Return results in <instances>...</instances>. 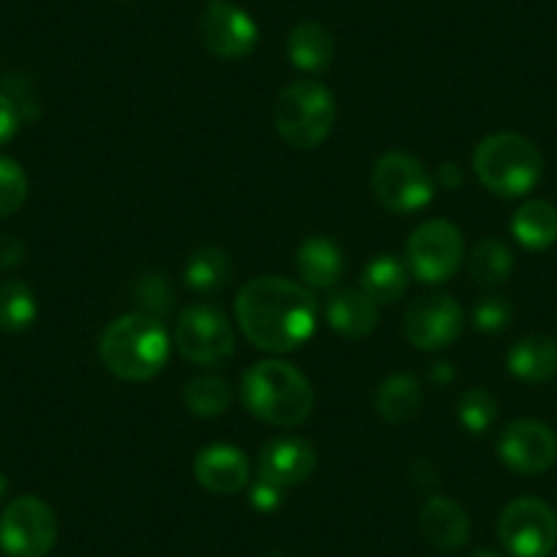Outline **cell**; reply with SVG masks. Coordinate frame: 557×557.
Listing matches in <instances>:
<instances>
[{"label": "cell", "mask_w": 557, "mask_h": 557, "mask_svg": "<svg viewBox=\"0 0 557 557\" xmlns=\"http://www.w3.org/2000/svg\"><path fill=\"white\" fill-rule=\"evenodd\" d=\"M235 314L251 345L265 352H290L312 336L318 298L290 278L260 276L240 287Z\"/></svg>", "instance_id": "cell-1"}, {"label": "cell", "mask_w": 557, "mask_h": 557, "mask_svg": "<svg viewBox=\"0 0 557 557\" xmlns=\"http://www.w3.org/2000/svg\"><path fill=\"white\" fill-rule=\"evenodd\" d=\"M240 399L251 416L282 430L301 426L314 410V391L307 374L278 358L255 363L244 374Z\"/></svg>", "instance_id": "cell-2"}, {"label": "cell", "mask_w": 557, "mask_h": 557, "mask_svg": "<svg viewBox=\"0 0 557 557\" xmlns=\"http://www.w3.org/2000/svg\"><path fill=\"white\" fill-rule=\"evenodd\" d=\"M99 356L115 377L128 383L157 377L170 358V336L162 320L123 314L101 334Z\"/></svg>", "instance_id": "cell-3"}, {"label": "cell", "mask_w": 557, "mask_h": 557, "mask_svg": "<svg viewBox=\"0 0 557 557\" xmlns=\"http://www.w3.org/2000/svg\"><path fill=\"white\" fill-rule=\"evenodd\" d=\"M473 168L481 184L497 197H522L539 186L544 157L528 137L513 132L490 134L473 153Z\"/></svg>", "instance_id": "cell-4"}, {"label": "cell", "mask_w": 557, "mask_h": 557, "mask_svg": "<svg viewBox=\"0 0 557 557\" xmlns=\"http://www.w3.org/2000/svg\"><path fill=\"white\" fill-rule=\"evenodd\" d=\"M336 121V101L325 85L314 79H296L278 94L273 104V123L278 137L298 151H312L331 134Z\"/></svg>", "instance_id": "cell-5"}, {"label": "cell", "mask_w": 557, "mask_h": 557, "mask_svg": "<svg viewBox=\"0 0 557 557\" xmlns=\"http://www.w3.org/2000/svg\"><path fill=\"white\" fill-rule=\"evenodd\" d=\"M372 191L385 211H421L435 200V175L412 153L391 151L374 162Z\"/></svg>", "instance_id": "cell-6"}, {"label": "cell", "mask_w": 557, "mask_h": 557, "mask_svg": "<svg viewBox=\"0 0 557 557\" xmlns=\"http://www.w3.org/2000/svg\"><path fill=\"white\" fill-rule=\"evenodd\" d=\"M407 268L424 285H441L457 273L465 257L462 230L446 219H430L418 224L407 240Z\"/></svg>", "instance_id": "cell-7"}, {"label": "cell", "mask_w": 557, "mask_h": 557, "mask_svg": "<svg viewBox=\"0 0 557 557\" xmlns=\"http://www.w3.org/2000/svg\"><path fill=\"white\" fill-rule=\"evenodd\" d=\"M175 345L181 356L197 367H222L235 352L233 325L219 307L195 304L181 312L175 325Z\"/></svg>", "instance_id": "cell-8"}, {"label": "cell", "mask_w": 557, "mask_h": 557, "mask_svg": "<svg viewBox=\"0 0 557 557\" xmlns=\"http://www.w3.org/2000/svg\"><path fill=\"white\" fill-rule=\"evenodd\" d=\"M55 541V511L41 497H17L0 517V549L9 557H47Z\"/></svg>", "instance_id": "cell-9"}, {"label": "cell", "mask_w": 557, "mask_h": 557, "mask_svg": "<svg viewBox=\"0 0 557 557\" xmlns=\"http://www.w3.org/2000/svg\"><path fill=\"white\" fill-rule=\"evenodd\" d=\"M497 535L513 557H549L557 544V513L539 497H519L503 508Z\"/></svg>", "instance_id": "cell-10"}, {"label": "cell", "mask_w": 557, "mask_h": 557, "mask_svg": "<svg viewBox=\"0 0 557 557\" xmlns=\"http://www.w3.org/2000/svg\"><path fill=\"white\" fill-rule=\"evenodd\" d=\"M200 39L211 55L222 61H240L255 52L260 28L230 0H206L200 14Z\"/></svg>", "instance_id": "cell-11"}, {"label": "cell", "mask_w": 557, "mask_h": 557, "mask_svg": "<svg viewBox=\"0 0 557 557\" xmlns=\"http://www.w3.org/2000/svg\"><path fill=\"white\" fill-rule=\"evenodd\" d=\"M465 314L446 293L421 296L405 312V336L418 350H443L462 334Z\"/></svg>", "instance_id": "cell-12"}, {"label": "cell", "mask_w": 557, "mask_h": 557, "mask_svg": "<svg viewBox=\"0 0 557 557\" xmlns=\"http://www.w3.org/2000/svg\"><path fill=\"white\" fill-rule=\"evenodd\" d=\"M500 459L522 475H539L557 459V437L541 421L522 418L506 426L500 435Z\"/></svg>", "instance_id": "cell-13"}, {"label": "cell", "mask_w": 557, "mask_h": 557, "mask_svg": "<svg viewBox=\"0 0 557 557\" xmlns=\"http://www.w3.org/2000/svg\"><path fill=\"white\" fill-rule=\"evenodd\" d=\"M318 470V451L304 437H276L260 451V475L278 486H298Z\"/></svg>", "instance_id": "cell-14"}, {"label": "cell", "mask_w": 557, "mask_h": 557, "mask_svg": "<svg viewBox=\"0 0 557 557\" xmlns=\"http://www.w3.org/2000/svg\"><path fill=\"white\" fill-rule=\"evenodd\" d=\"M195 479L213 495H235L249 484L251 465L240 448L213 443L195 457Z\"/></svg>", "instance_id": "cell-15"}, {"label": "cell", "mask_w": 557, "mask_h": 557, "mask_svg": "<svg viewBox=\"0 0 557 557\" xmlns=\"http://www.w3.org/2000/svg\"><path fill=\"white\" fill-rule=\"evenodd\" d=\"M421 533L435 549L457 552L470 541V517L457 500L443 495H432L421 508Z\"/></svg>", "instance_id": "cell-16"}, {"label": "cell", "mask_w": 557, "mask_h": 557, "mask_svg": "<svg viewBox=\"0 0 557 557\" xmlns=\"http://www.w3.org/2000/svg\"><path fill=\"white\" fill-rule=\"evenodd\" d=\"M296 265L304 285L312 287V290H331V287L339 285L342 273H345V255L331 238L312 235L298 249Z\"/></svg>", "instance_id": "cell-17"}, {"label": "cell", "mask_w": 557, "mask_h": 557, "mask_svg": "<svg viewBox=\"0 0 557 557\" xmlns=\"http://www.w3.org/2000/svg\"><path fill=\"white\" fill-rule=\"evenodd\" d=\"M325 320L336 334L361 339L377 329L380 309L363 290H336L325 304Z\"/></svg>", "instance_id": "cell-18"}, {"label": "cell", "mask_w": 557, "mask_h": 557, "mask_svg": "<svg viewBox=\"0 0 557 557\" xmlns=\"http://www.w3.org/2000/svg\"><path fill=\"white\" fill-rule=\"evenodd\" d=\"M508 372L530 385L552 380L557 374V342L544 334L519 339L508 352Z\"/></svg>", "instance_id": "cell-19"}, {"label": "cell", "mask_w": 557, "mask_h": 557, "mask_svg": "<svg viewBox=\"0 0 557 557\" xmlns=\"http://www.w3.org/2000/svg\"><path fill=\"white\" fill-rule=\"evenodd\" d=\"M287 58L301 72H325L334 61V36L325 25L314 23V20L298 23L287 36Z\"/></svg>", "instance_id": "cell-20"}, {"label": "cell", "mask_w": 557, "mask_h": 557, "mask_svg": "<svg viewBox=\"0 0 557 557\" xmlns=\"http://www.w3.org/2000/svg\"><path fill=\"white\" fill-rule=\"evenodd\" d=\"M424 405V391L412 374H391L380 383L374 394V410L388 424H407L421 412Z\"/></svg>", "instance_id": "cell-21"}, {"label": "cell", "mask_w": 557, "mask_h": 557, "mask_svg": "<svg viewBox=\"0 0 557 557\" xmlns=\"http://www.w3.org/2000/svg\"><path fill=\"white\" fill-rule=\"evenodd\" d=\"M511 233L524 249L544 251L557 240V208L546 200H530L513 213Z\"/></svg>", "instance_id": "cell-22"}, {"label": "cell", "mask_w": 557, "mask_h": 557, "mask_svg": "<svg viewBox=\"0 0 557 557\" xmlns=\"http://www.w3.org/2000/svg\"><path fill=\"white\" fill-rule=\"evenodd\" d=\"M407 271L405 262L394 255H377L367 268H363L361 276V290L372 298L374 304H396L407 290Z\"/></svg>", "instance_id": "cell-23"}, {"label": "cell", "mask_w": 557, "mask_h": 557, "mask_svg": "<svg viewBox=\"0 0 557 557\" xmlns=\"http://www.w3.org/2000/svg\"><path fill=\"white\" fill-rule=\"evenodd\" d=\"M230 276H233V260L219 246H202V249H197L184 268L186 285L195 293H200V296L219 293L227 285Z\"/></svg>", "instance_id": "cell-24"}, {"label": "cell", "mask_w": 557, "mask_h": 557, "mask_svg": "<svg viewBox=\"0 0 557 557\" xmlns=\"http://www.w3.org/2000/svg\"><path fill=\"white\" fill-rule=\"evenodd\" d=\"M36 296L20 278L0 282V331L7 334H23L36 323Z\"/></svg>", "instance_id": "cell-25"}, {"label": "cell", "mask_w": 557, "mask_h": 557, "mask_svg": "<svg viewBox=\"0 0 557 557\" xmlns=\"http://www.w3.org/2000/svg\"><path fill=\"white\" fill-rule=\"evenodd\" d=\"M513 271V255L503 240L484 238L475 244L473 255H470V276L475 285L495 287L503 285Z\"/></svg>", "instance_id": "cell-26"}, {"label": "cell", "mask_w": 557, "mask_h": 557, "mask_svg": "<svg viewBox=\"0 0 557 557\" xmlns=\"http://www.w3.org/2000/svg\"><path fill=\"white\" fill-rule=\"evenodd\" d=\"M184 405L191 416L200 418H216L227 412L233 405V388L227 380L222 377H197L186 383L184 388Z\"/></svg>", "instance_id": "cell-27"}, {"label": "cell", "mask_w": 557, "mask_h": 557, "mask_svg": "<svg viewBox=\"0 0 557 557\" xmlns=\"http://www.w3.org/2000/svg\"><path fill=\"white\" fill-rule=\"evenodd\" d=\"M457 416L470 435H484L497 421V399L486 388H470L459 396Z\"/></svg>", "instance_id": "cell-28"}, {"label": "cell", "mask_w": 557, "mask_h": 557, "mask_svg": "<svg viewBox=\"0 0 557 557\" xmlns=\"http://www.w3.org/2000/svg\"><path fill=\"white\" fill-rule=\"evenodd\" d=\"M134 301H137L139 314L164 320L170 309H173L175 290L162 273H148V276L139 278L137 287H134Z\"/></svg>", "instance_id": "cell-29"}, {"label": "cell", "mask_w": 557, "mask_h": 557, "mask_svg": "<svg viewBox=\"0 0 557 557\" xmlns=\"http://www.w3.org/2000/svg\"><path fill=\"white\" fill-rule=\"evenodd\" d=\"M28 200V178L14 159L0 157V219L12 216Z\"/></svg>", "instance_id": "cell-30"}, {"label": "cell", "mask_w": 557, "mask_h": 557, "mask_svg": "<svg viewBox=\"0 0 557 557\" xmlns=\"http://www.w3.org/2000/svg\"><path fill=\"white\" fill-rule=\"evenodd\" d=\"M511 318H513L511 304L500 296L481 298V301L473 307V325L479 331H484V334H497V331L508 329Z\"/></svg>", "instance_id": "cell-31"}, {"label": "cell", "mask_w": 557, "mask_h": 557, "mask_svg": "<svg viewBox=\"0 0 557 557\" xmlns=\"http://www.w3.org/2000/svg\"><path fill=\"white\" fill-rule=\"evenodd\" d=\"M249 500H251V506L257 508V511L271 513V511H276L282 503H285V486L273 484V481L262 479V475H260V479L251 484Z\"/></svg>", "instance_id": "cell-32"}, {"label": "cell", "mask_w": 557, "mask_h": 557, "mask_svg": "<svg viewBox=\"0 0 557 557\" xmlns=\"http://www.w3.org/2000/svg\"><path fill=\"white\" fill-rule=\"evenodd\" d=\"M20 128V110L7 94H0V146H7L9 139L17 134Z\"/></svg>", "instance_id": "cell-33"}, {"label": "cell", "mask_w": 557, "mask_h": 557, "mask_svg": "<svg viewBox=\"0 0 557 557\" xmlns=\"http://www.w3.org/2000/svg\"><path fill=\"white\" fill-rule=\"evenodd\" d=\"M25 260V246L23 240L3 235L0 238V268H14Z\"/></svg>", "instance_id": "cell-34"}, {"label": "cell", "mask_w": 557, "mask_h": 557, "mask_svg": "<svg viewBox=\"0 0 557 557\" xmlns=\"http://www.w3.org/2000/svg\"><path fill=\"white\" fill-rule=\"evenodd\" d=\"M435 181L441 186H446V189H457V186H462V168H459V164H451V162L441 164L435 173Z\"/></svg>", "instance_id": "cell-35"}, {"label": "cell", "mask_w": 557, "mask_h": 557, "mask_svg": "<svg viewBox=\"0 0 557 557\" xmlns=\"http://www.w3.org/2000/svg\"><path fill=\"white\" fill-rule=\"evenodd\" d=\"M454 374H457V372H454L451 363H437V369L432 372V377H435L437 383H446V380H451Z\"/></svg>", "instance_id": "cell-36"}, {"label": "cell", "mask_w": 557, "mask_h": 557, "mask_svg": "<svg viewBox=\"0 0 557 557\" xmlns=\"http://www.w3.org/2000/svg\"><path fill=\"white\" fill-rule=\"evenodd\" d=\"M470 557H500V555H497V552H492V549H479V552H473Z\"/></svg>", "instance_id": "cell-37"}, {"label": "cell", "mask_w": 557, "mask_h": 557, "mask_svg": "<svg viewBox=\"0 0 557 557\" xmlns=\"http://www.w3.org/2000/svg\"><path fill=\"white\" fill-rule=\"evenodd\" d=\"M7 490H9V481L3 479V475H0V500H3V495H7Z\"/></svg>", "instance_id": "cell-38"}, {"label": "cell", "mask_w": 557, "mask_h": 557, "mask_svg": "<svg viewBox=\"0 0 557 557\" xmlns=\"http://www.w3.org/2000/svg\"><path fill=\"white\" fill-rule=\"evenodd\" d=\"M268 557H282V555H278V552H273V555H268Z\"/></svg>", "instance_id": "cell-39"}, {"label": "cell", "mask_w": 557, "mask_h": 557, "mask_svg": "<svg viewBox=\"0 0 557 557\" xmlns=\"http://www.w3.org/2000/svg\"><path fill=\"white\" fill-rule=\"evenodd\" d=\"M552 557H557V555H552Z\"/></svg>", "instance_id": "cell-40"}]
</instances>
